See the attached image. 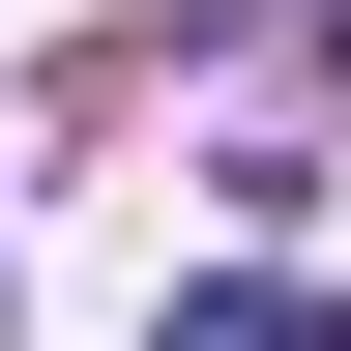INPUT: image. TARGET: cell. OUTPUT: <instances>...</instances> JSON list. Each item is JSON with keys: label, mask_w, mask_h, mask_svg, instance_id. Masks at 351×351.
<instances>
[{"label": "cell", "mask_w": 351, "mask_h": 351, "mask_svg": "<svg viewBox=\"0 0 351 351\" xmlns=\"http://www.w3.org/2000/svg\"><path fill=\"white\" fill-rule=\"evenodd\" d=\"M147 351H351V293H293V263H205V293H176Z\"/></svg>", "instance_id": "cell-1"}]
</instances>
